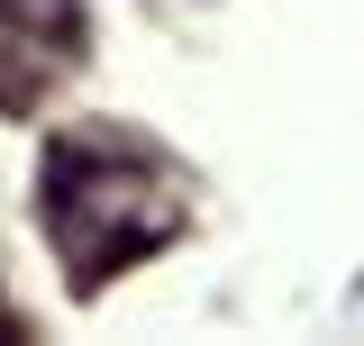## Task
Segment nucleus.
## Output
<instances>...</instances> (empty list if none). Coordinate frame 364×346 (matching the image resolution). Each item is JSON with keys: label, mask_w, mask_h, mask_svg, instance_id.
Segmentation results:
<instances>
[{"label": "nucleus", "mask_w": 364, "mask_h": 346, "mask_svg": "<svg viewBox=\"0 0 364 346\" xmlns=\"http://www.w3.org/2000/svg\"><path fill=\"white\" fill-rule=\"evenodd\" d=\"M37 228L64 264V283L100 292L191 228V173L128 119L55 128L37 164Z\"/></svg>", "instance_id": "f257e3e1"}, {"label": "nucleus", "mask_w": 364, "mask_h": 346, "mask_svg": "<svg viewBox=\"0 0 364 346\" xmlns=\"http://www.w3.org/2000/svg\"><path fill=\"white\" fill-rule=\"evenodd\" d=\"M82 0H0V119H37L82 73Z\"/></svg>", "instance_id": "f03ea898"}]
</instances>
